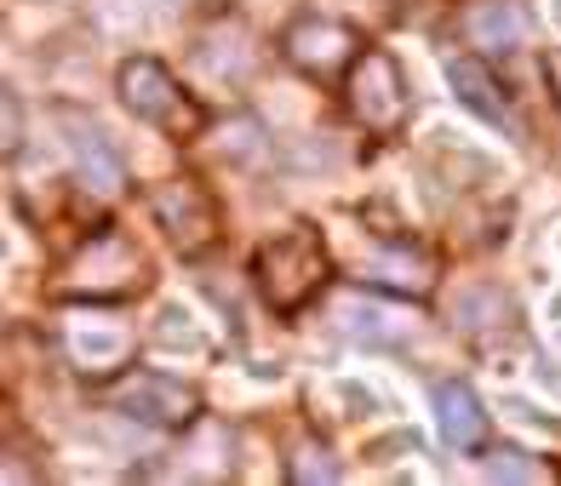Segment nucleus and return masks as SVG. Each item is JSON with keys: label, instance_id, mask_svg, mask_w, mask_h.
Returning <instances> with one entry per match:
<instances>
[{"label": "nucleus", "instance_id": "f8f14e48", "mask_svg": "<svg viewBox=\"0 0 561 486\" xmlns=\"http://www.w3.org/2000/svg\"><path fill=\"white\" fill-rule=\"evenodd\" d=\"M447 86H453L458 104L476 109L488 126H510V97H504V86L488 74V63H476V58H447Z\"/></svg>", "mask_w": 561, "mask_h": 486}, {"label": "nucleus", "instance_id": "9d476101", "mask_svg": "<svg viewBox=\"0 0 561 486\" xmlns=\"http://www.w3.org/2000/svg\"><path fill=\"white\" fill-rule=\"evenodd\" d=\"M64 132H69L64 143H69L75 172H81L98 195H115V189L126 184V166H121L115 149L104 143V132H98V126H87V120H75V115H64Z\"/></svg>", "mask_w": 561, "mask_h": 486}, {"label": "nucleus", "instance_id": "6e6552de", "mask_svg": "<svg viewBox=\"0 0 561 486\" xmlns=\"http://www.w3.org/2000/svg\"><path fill=\"white\" fill-rule=\"evenodd\" d=\"M436 252H424L419 241H378L362 264V280L367 287H385V292H401V298H430L436 292Z\"/></svg>", "mask_w": 561, "mask_h": 486}, {"label": "nucleus", "instance_id": "1a4fd4ad", "mask_svg": "<svg viewBox=\"0 0 561 486\" xmlns=\"http://www.w3.org/2000/svg\"><path fill=\"white\" fill-rule=\"evenodd\" d=\"M436 424H442V441L453 452H481L488 447V406L476 401L470 383H442L436 390Z\"/></svg>", "mask_w": 561, "mask_h": 486}, {"label": "nucleus", "instance_id": "0eeeda50", "mask_svg": "<svg viewBox=\"0 0 561 486\" xmlns=\"http://www.w3.org/2000/svg\"><path fill=\"white\" fill-rule=\"evenodd\" d=\"M115 406L126 418H138V424H156V429H190L195 413H201V401L190 383H178L167 372H133V378H121L115 383Z\"/></svg>", "mask_w": 561, "mask_h": 486}, {"label": "nucleus", "instance_id": "423d86ee", "mask_svg": "<svg viewBox=\"0 0 561 486\" xmlns=\"http://www.w3.org/2000/svg\"><path fill=\"white\" fill-rule=\"evenodd\" d=\"M280 58H287L298 74H310V81H333L344 74L355 58H362V35L350 30L339 18H298L287 35H280Z\"/></svg>", "mask_w": 561, "mask_h": 486}, {"label": "nucleus", "instance_id": "dca6fc26", "mask_svg": "<svg viewBox=\"0 0 561 486\" xmlns=\"http://www.w3.org/2000/svg\"><path fill=\"white\" fill-rule=\"evenodd\" d=\"M190 321H195V315L172 303V310L161 315V326H156V338H161V344H190V349H201V338H195V326H190Z\"/></svg>", "mask_w": 561, "mask_h": 486}, {"label": "nucleus", "instance_id": "4468645a", "mask_svg": "<svg viewBox=\"0 0 561 486\" xmlns=\"http://www.w3.org/2000/svg\"><path fill=\"white\" fill-rule=\"evenodd\" d=\"M488 475L493 481H550V464H539V458H527L516 447H499L488 452Z\"/></svg>", "mask_w": 561, "mask_h": 486}, {"label": "nucleus", "instance_id": "20e7f679", "mask_svg": "<svg viewBox=\"0 0 561 486\" xmlns=\"http://www.w3.org/2000/svg\"><path fill=\"white\" fill-rule=\"evenodd\" d=\"M350 115L373 138H396L413 115V86L385 46H362V58L350 63Z\"/></svg>", "mask_w": 561, "mask_h": 486}, {"label": "nucleus", "instance_id": "f257e3e1", "mask_svg": "<svg viewBox=\"0 0 561 486\" xmlns=\"http://www.w3.org/2000/svg\"><path fill=\"white\" fill-rule=\"evenodd\" d=\"M252 275H259V292H264V303L275 315H298L304 303L327 287V275H333V264H327V241L316 235L310 223L280 229V235H270L259 246Z\"/></svg>", "mask_w": 561, "mask_h": 486}, {"label": "nucleus", "instance_id": "ddd939ff", "mask_svg": "<svg viewBox=\"0 0 561 486\" xmlns=\"http://www.w3.org/2000/svg\"><path fill=\"white\" fill-rule=\"evenodd\" d=\"M69 355H75V367L92 372V378H104L110 367H121V355H126V332L110 326V321H98V315H81L69 326Z\"/></svg>", "mask_w": 561, "mask_h": 486}, {"label": "nucleus", "instance_id": "9b49d317", "mask_svg": "<svg viewBox=\"0 0 561 486\" xmlns=\"http://www.w3.org/2000/svg\"><path fill=\"white\" fill-rule=\"evenodd\" d=\"M465 35H470V46H481V53H516V46L527 40V12L516 7V0H476V7L465 12Z\"/></svg>", "mask_w": 561, "mask_h": 486}, {"label": "nucleus", "instance_id": "39448f33", "mask_svg": "<svg viewBox=\"0 0 561 486\" xmlns=\"http://www.w3.org/2000/svg\"><path fill=\"white\" fill-rule=\"evenodd\" d=\"M149 212L167 229V241L178 246V258H201L213 241H218V200L201 177H161L149 189Z\"/></svg>", "mask_w": 561, "mask_h": 486}, {"label": "nucleus", "instance_id": "f03ea898", "mask_svg": "<svg viewBox=\"0 0 561 486\" xmlns=\"http://www.w3.org/2000/svg\"><path fill=\"white\" fill-rule=\"evenodd\" d=\"M144 280H149L144 252L126 241L121 229H98V235L64 264L53 292L58 298H87V303H115V298L144 292Z\"/></svg>", "mask_w": 561, "mask_h": 486}, {"label": "nucleus", "instance_id": "7ed1b4c3", "mask_svg": "<svg viewBox=\"0 0 561 486\" xmlns=\"http://www.w3.org/2000/svg\"><path fill=\"white\" fill-rule=\"evenodd\" d=\"M115 86H121V104L133 109L144 126H156L161 138L190 143V138H201V126H207V109L178 86V74L161 58H126L121 74H115Z\"/></svg>", "mask_w": 561, "mask_h": 486}, {"label": "nucleus", "instance_id": "2eb2a0df", "mask_svg": "<svg viewBox=\"0 0 561 486\" xmlns=\"http://www.w3.org/2000/svg\"><path fill=\"white\" fill-rule=\"evenodd\" d=\"M287 475H293L298 486H310V481H339V464H333V452H327L321 441H316V447L304 441V447H298V464H293Z\"/></svg>", "mask_w": 561, "mask_h": 486}]
</instances>
